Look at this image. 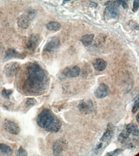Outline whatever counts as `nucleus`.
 <instances>
[{
	"label": "nucleus",
	"mask_w": 139,
	"mask_h": 156,
	"mask_svg": "<svg viewBox=\"0 0 139 156\" xmlns=\"http://www.w3.org/2000/svg\"><path fill=\"white\" fill-rule=\"evenodd\" d=\"M35 12L33 9H29L18 17L17 24L21 28L26 29L28 27L30 23L35 17Z\"/></svg>",
	"instance_id": "nucleus-3"
},
{
	"label": "nucleus",
	"mask_w": 139,
	"mask_h": 156,
	"mask_svg": "<svg viewBox=\"0 0 139 156\" xmlns=\"http://www.w3.org/2000/svg\"><path fill=\"white\" fill-rule=\"evenodd\" d=\"M126 129L127 130L130 134H132L134 136H137L139 134L138 128L137 125L134 123L129 124L127 126Z\"/></svg>",
	"instance_id": "nucleus-18"
},
{
	"label": "nucleus",
	"mask_w": 139,
	"mask_h": 156,
	"mask_svg": "<svg viewBox=\"0 0 139 156\" xmlns=\"http://www.w3.org/2000/svg\"><path fill=\"white\" fill-rule=\"evenodd\" d=\"M121 5L122 6L123 8L125 9L128 8V5L127 4L125 1H122Z\"/></svg>",
	"instance_id": "nucleus-27"
},
{
	"label": "nucleus",
	"mask_w": 139,
	"mask_h": 156,
	"mask_svg": "<svg viewBox=\"0 0 139 156\" xmlns=\"http://www.w3.org/2000/svg\"><path fill=\"white\" fill-rule=\"evenodd\" d=\"M122 1H110L105 5L107 6L105 9L106 16L110 18H115L118 17L120 14L119 6L121 5Z\"/></svg>",
	"instance_id": "nucleus-4"
},
{
	"label": "nucleus",
	"mask_w": 139,
	"mask_h": 156,
	"mask_svg": "<svg viewBox=\"0 0 139 156\" xmlns=\"http://www.w3.org/2000/svg\"><path fill=\"white\" fill-rule=\"evenodd\" d=\"M136 120L138 123L139 124V112L136 116Z\"/></svg>",
	"instance_id": "nucleus-29"
},
{
	"label": "nucleus",
	"mask_w": 139,
	"mask_h": 156,
	"mask_svg": "<svg viewBox=\"0 0 139 156\" xmlns=\"http://www.w3.org/2000/svg\"><path fill=\"white\" fill-rule=\"evenodd\" d=\"M40 41V37L37 34L33 33L29 37L27 47L29 50H35L38 46Z\"/></svg>",
	"instance_id": "nucleus-13"
},
{
	"label": "nucleus",
	"mask_w": 139,
	"mask_h": 156,
	"mask_svg": "<svg viewBox=\"0 0 139 156\" xmlns=\"http://www.w3.org/2000/svg\"><path fill=\"white\" fill-rule=\"evenodd\" d=\"M60 45V41L58 38L53 37L48 40L44 48V51L51 52L56 50Z\"/></svg>",
	"instance_id": "nucleus-9"
},
{
	"label": "nucleus",
	"mask_w": 139,
	"mask_h": 156,
	"mask_svg": "<svg viewBox=\"0 0 139 156\" xmlns=\"http://www.w3.org/2000/svg\"><path fill=\"white\" fill-rule=\"evenodd\" d=\"M94 37V35L93 34L85 35L82 37L80 41L85 46L88 47L92 43Z\"/></svg>",
	"instance_id": "nucleus-17"
},
{
	"label": "nucleus",
	"mask_w": 139,
	"mask_h": 156,
	"mask_svg": "<svg viewBox=\"0 0 139 156\" xmlns=\"http://www.w3.org/2000/svg\"><path fill=\"white\" fill-rule=\"evenodd\" d=\"M3 127L5 131L13 134H18L20 133V127L17 123L11 120H5L3 123Z\"/></svg>",
	"instance_id": "nucleus-8"
},
{
	"label": "nucleus",
	"mask_w": 139,
	"mask_h": 156,
	"mask_svg": "<svg viewBox=\"0 0 139 156\" xmlns=\"http://www.w3.org/2000/svg\"><path fill=\"white\" fill-rule=\"evenodd\" d=\"M36 103V101L34 98H29L27 100L26 105L27 106H33Z\"/></svg>",
	"instance_id": "nucleus-26"
},
{
	"label": "nucleus",
	"mask_w": 139,
	"mask_h": 156,
	"mask_svg": "<svg viewBox=\"0 0 139 156\" xmlns=\"http://www.w3.org/2000/svg\"><path fill=\"white\" fill-rule=\"evenodd\" d=\"M122 151V150L121 149H117L114 151L107 153L104 156H114L116 155L120 154Z\"/></svg>",
	"instance_id": "nucleus-23"
},
{
	"label": "nucleus",
	"mask_w": 139,
	"mask_h": 156,
	"mask_svg": "<svg viewBox=\"0 0 139 156\" xmlns=\"http://www.w3.org/2000/svg\"><path fill=\"white\" fill-rule=\"evenodd\" d=\"M45 78V72L40 66L32 63L27 68V77L24 84L26 88L33 92L41 90Z\"/></svg>",
	"instance_id": "nucleus-1"
},
{
	"label": "nucleus",
	"mask_w": 139,
	"mask_h": 156,
	"mask_svg": "<svg viewBox=\"0 0 139 156\" xmlns=\"http://www.w3.org/2000/svg\"><path fill=\"white\" fill-rule=\"evenodd\" d=\"M139 8V0H135L133 1V12H136Z\"/></svg>",
	"instance_id": "nucleus-25"
},
{
	"label": "nucleus",
	"mask_w": 139,
	"mask_h": 156,
	"mask_svg": "<svg viewBox=\"0 0 139 156\" xmlns=\"http://www.w3.org/2000/svg\"><path fill=\"white\" fill-rule=\"evenodd\" d=\"M109 92V88L107 85L101 83L94 91L95 96L98 99L106 97Z\"/></svg>",
	"instance_id": "nucleus-11"
},
{
	"label": "nucleus",
	"mask_w": 139,
	"mask_h": 156,
	"mask_svg": "<svg viewBox=\"0 0 139 156\" xmlns=\"http://www.w3.org/2000/svg\"><path fill=\"white\" fill-rule=\"evenodd\" d=\"M107 64L106 61L102 59H97L93 63L94 67L98 71H102L106 69Z\"/></svg>",
	"instance_id": "nucleus-15"
},
{
	"label": "nucleus",
	"mask_w": 139,
	"mask_h": 156,
	"mask_svg": "<svg viewBox=\"0 0 139 156\" xmlns=\"http://www.w3.org/2000/svg\"><path fill=\"white\" fill-rule=\"evenodd\" d=\"M130 133L126 129L123 130L118 137V141L121 143L123 142V141L126 140L129 138Z\"/></svg>",
	"instance_id": "nucleus-20"
},
{
	"label": "nucleus",
	"mask_w": 139,
	"mask_h": 156,
	"mask_svg": "<svg viewBox=\"0 0 139 156\" xmlns=\"http://www.w3.org/2000/svg\"><path fill=\"white\" fill-rule=\"evenodd\" d=\"M20 69V64L17 62H11L7 63L4 67V72L8 77H13L18 73Z\"/></svg>",
	"instance_id": "nucleus-7"
},
{
	"label": "nucleus",
	"mask_w": 139,
	"mask_h": 156,
	"mask_svg": "<svg viewBox=\"0 0 139 156\" xmlns=\"http://www.w3.org/2000/svg\"><path fill=\"white\" fill-rule=\"evenodd\" d=\"M134 101L132 109V112L133 114L136 113L139 109V94L136 97Z\"/></svg>",
	"instance_id": "nucleus-21"
},
{
	"label": "nucleus",
	"mask_w": 139,
	"mask_h": 156,
	"mask_svg": "<svg viewBox=\"0 0 139 156\" xmlns=\"http://www.w3.org/2000/svg\"><path fill=\"white\" fill-rule=\"evenodd\" d=\"M68 146L66 140L63 138L57 139L53 145V152L55 156H63V152Z\"/></svg>",
	"instance_id": "nucleus-6"
},
{
	"label": "nucleus",
	"mask_w": 139,
	"mask_h": 156,
	"mask_svg": "<svg viewBox=\"0 0 139 156\" xmlns=\"http://www.w3.org/2000/svg\"><path fill=\"white\" fill-rule=\"evenodd\" d=\"M80 73V70L76 65L71 66L66 68L63 71V74L64 76L68 77L75 78L79 76Z\"/></svg>",
	"instance_id": "nucleus-14"
},
{
	"label": "nucleus",
	"mask_w": 139,
	"mask_h": 156,
	"mask_svg": "<svg viewBox=\"0 0 139 156\" xmlns=\"http://www.w3.org/2000/svg\"><path fill=\"white\" fill-rule=\"evenodd\" d=\"M24 58V55L17 50L12 48H9L5 51L4 55V61L7 62L12 59H22Z\"/></svg>",
	"instance_id": "nucleus-10"
},
{
	"label": "nucleus",
	"mask_w": 139,
	"mask_h": 156,
	"mask_svg": "<svg viewBox=\"0 0 139 156\" xmlns=\"http://www.w3.org/2000/svg\"><path fill=\"white\" fill-rule=\"evenodd\" d=\"M102 146H103V144L102 143H100L99 144H98V145H97L96 148V150H99L102 148Z\"/></svg>",
	"instance_id": "nucleus-28"
},
{
	"label": "nucleus",
	"mask_w": 139,
	"mask_h": 156,
	"mask_svg": "<svg viewBox=\"0 0 139 156\" xmlns=\"http://www.w3.org/2000/svg\"><path fill=\"white\" fill-rule=\"evenodd\" d=\"M46 27L49 31L57 32L60 29L61 25L58 22H51L46 24Z\"/></svg>",
	"instance_id": "nucleus-19"
},
{
	"label": "nucleus",
	"mask_w": 139,
	"mask_h": 156,
	"mask_svg": "<svg viewBox=\"0 0 139 156\" xmlns=\"http://www.w3.org/2000/svg\"><path fill=\"white\" fill-rule=\"evenodd\" d=\"M13 93V90H7L4 88L2 90L1 94L2 96L6 99H9V96Z\"/></svg>",
	"instance_id": "nucleus-22"
},
{
	"label": "nucleus",
	"mask_w": 139,
	"mask_h": 156,
	"mask_svg": "<svg viewBox=\"0 0 139 156\" xmlns=\"http://www.w3.org/2000/svg\"><path fill=\"white\" fill-rule=\"evenodd\" d=\"M37 123L40 127L48 132L56 133L61 129V123L59 118L50 110H43L37 116Z\"/></svg>",
	"instance_id": "nucleus-2"
},
{
	"label": "nucleus",
	"mask_w": 139,
	"mask_h": 156,
	"mask_svg": "<svg viewBox=\"0 0 139 156\" xmlns=\"http://www.w3.org/2000/svg\"><path fill=\"white\" fill-rule=\"evenodd\" d=\"M78 108L80 111L84 114H91L94 111V103L90 99H84L80 102L78 105Z\"/></svg>",
	"instance_id": "nucleus-5"
},
{
	"label": "nucleus",
	"mask_w": 139,
	"mask_h": 156,
	"mask_svg": "<svg viewBox=\"0 0 139 156\" xmlns=\"http://www.w3.org/2000/svg\"><path fill=\"white\" fill-rule=\"evenodd\" d=\"M0 151L5 156H11L13 154V150L8 145L3 143L0 144Z\"/></svg>",
	"instance_id": "nucleus-16"
},
{
	"label": "nucleus",
	"mask_w": 139,
	"mask_h": 156,
	"mask_svg": "<svg viewBox=\"0 0 139 156\" xmlns=\"http://www.w3.org/2000/svg\"><path fill=\"white\" fill-rule=\"evenodd\" d=\"M115 131V127L112 123L108 124L106 130L100 140L102 142H107L112 138Z\"/></svg>",
	"instance_id": "nucleus-12"
},
{
	"label": "nucleus",
	"mask_w": 139,
	"mask_h": 156,
	"mask_svg": "<svg viewBox=\"0 0 139 156\" xmlns=\"http://www.w3.org/2000/svg\"><path fill=\"white\" fill-rule=\"evenodd\" d=\"M17 156H27V153L22 147H20L17 152Z\"/></svg>",
	"instance_id": "nucleus-24"
}]
</instances>
